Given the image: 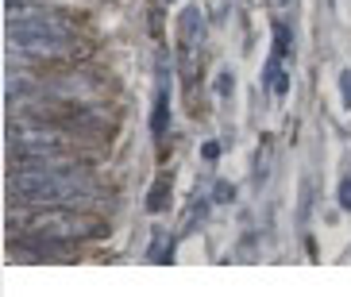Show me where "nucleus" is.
Returning a JSON list of instances; mask_svg holds the SVG:
<instances>
[{
  "mask_svg": "<svg viewBox=\"0 0 351 297\" xmlns=\"http://www.w3.org/2000/svg\"><path fill=\"white\" fill-rule=\"evenodd\" d=\"M58 12H47V8H32V16H20V20L8 23V39H12V51L23 54L27 62L35 66H62V62H82L89 54L73 27L66 20H51Z\"/></svg>",
  "mask_w": 351,
  "mask_h": 297,
  "instance_id": "f03ea898",
  "label": "nucleus"
},
{
  "mask_svg": "<svg viewBox=\"0 0 351 297\" xmlns=\"http://www.w3.org/2000/svg\"><path fill=\"white\" fill-rule=\"evenodd\" d=\"M4 193L20 209L47 205H89L97 185L77 174V166H12L4 178Z\"/></svg>",
  "mask_w": 351,
  "mask_h": 297,
  "instance_id": "f257e3e1",
  "label": "nucleus"
},
{
  "mask_svg": "<svg viewBox=\"0 0 351 297\" xmlns=\"http://www.w3.org/2000/svg\"><path fill=\"white\" fill-rule=\"evenodd\" d=\"M340 205L351 213V182H343V185H340Z\"/></svg>",
  "mask_w": 351,
  "mask_h": 297,
  "instance_id": "20e7f679",
  "label": "nucleus"
},
{
  "mask_svg": "<svg viewBox=\"0 0 351 297\" xmlns=\"http://www.w3.org/2000/svg\"><path fill=\"white\" fill-rule=\"evenodd\" d=\"M8 228L16 236H43L58 239V243H85V239H101L108 232V220L89 209L77 205H47V209H27V213H12Z\"/></svg>",
  "mask_w": 351,
  "mask_h": 297,
  "instance_id": "7ed1b4c3",
  "label": "nucleus"
}]
</instances>
